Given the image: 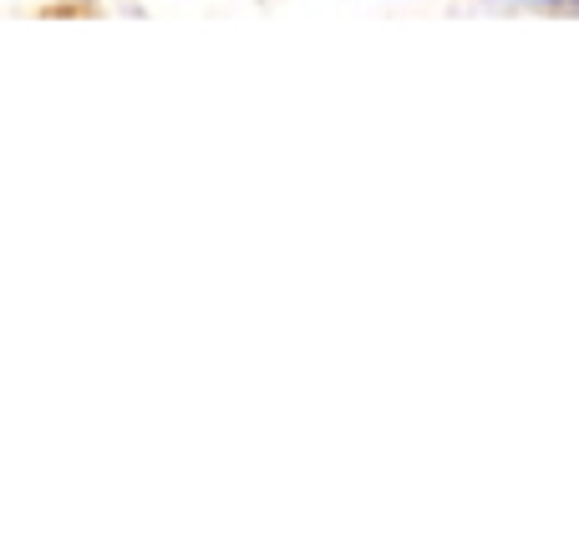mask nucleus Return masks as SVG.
Segmentation results:
<instances>
[]
</instances>
